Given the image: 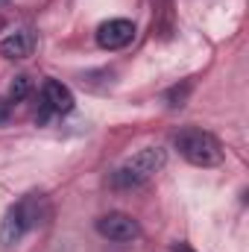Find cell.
<instances>
[{"mask_svg": "<svg viewBox=\"0 0 249 252\" xmlns=\"http://www.w3.org/2000/svg\"><path fill=\"white\" fill-rule=\"evenodd\" d=\"M164 164H167V153H164L161 147H147V150L135 153L129 161H124V164L112 173V185L118 190L141 188V185L150 182Z\"/></svg>", "mask_w": 249, "mask_h": 252, "instance_id": "1", "label": "cell"}, {"mask_svg": "<svg viewBox=\"0 0 249 252\" xmlns=\"http://www.w3.org/2000/svg\"><path fill=\"white\" fill-rule=\"evenodd\" d=\"M173 144H176L179 156L185 161H190L193 167H217L223 161L220 141L211 132H205V129H193V126L190 129H182V132H176Z\"/></svg>", "mask_w": 249, "mask_h": 252, "instance_id": "2", "label": "cell"}, {"mask_svg": "<svg viewBox=\"0 0 249 252\" xmlns=\"http://www.w3.org/2000/svg\"><path fill=\"white\" fill-rule=\"evenodd\" d=\"M38 202L41 199L32 193V196H27L24 202L12 205L3 214V220H0V247H15L32 226H38V217H41Z\"/></svg>", "mask_w": 249, "mask_h": 252, "instance_id": "3", "label": "cell"}, {"mask_svg": "<svg viewBox=\"0 0 249 252\" xmlns=\"http://www.w3.org/2000/svg\"><path fill=\"white\" fill-rule=\"evenodd\" d=\"M97 232L115 244H129L141 235V226L138 220H132L129 214H121V211H112V214H103L97 220Z\"/></svg>", "mask_w": 249, "mask_h": 252, "instance_id": "4", "label": "cell"}, {"mask_svg": "<svg viewBox=\"0 0 249 252\" xmlns=\"http://www.w3.org/2000/svg\"><path fill=\"white\" fill-rule=\"evenodd\" d=\"M132 38H135V24L126 18H112V21L100 24V30H97V44L103 50H124Z\"/></svg>", "mask_w": 249, "mask_h": 252, "instance_id": "5", "label": "cell"}, {"mask_svg": "<svg viewBox=\"0 0 249 252\" xmlns=\"http://www.w3.org/2000/svg\"><path fill=\"white\" fill-rule=\"evenodd\" d=\"M35 50V32L32 30H15L0 41V53L6 59H27Z\"/></svg>", "mask_w": 249, "mask_h": 252, "instance_id": "6", "label": "cell"}, {"mask_svg": "<svg viewBox=\"0 0 249 252\" xmlns=\"http://www.w3.org/2000/svg\"><path fill=\"white\" fill-rule=\"evenodd\" d=\"M44 109H50L53 115H67L73 109V94L70 88L62 85L59 79H47L44 82Z\"/></svg>", "mask_w": 249, "mask_h": 252, "instance_id": "7", "label": "cell"}, {"mask_svg": "<svg viewBox=\"0 0 249 252\" xmlns=\"http://www.w3.org/2000/svg\"><path fill=\"white\" fill-rule=\"evenodd\" d=\"M30 91H32V82H30V76H15L12 79V85H9V103H21V100H27L30 97Z\"/></svg>", "mask_w": 249, "mask_h": 252, "instance_id": "8", "label": "cell"}, {"mask_svg": "<svg viewBox=\"0 0 249 252\" xmlns=\"http://www.w3.org/2000/svg\"><path fill=\"white\" fill-rule=\"evenodd\" d=\"M187 88H190V85H182V88H173V91H170V94H167V100H170V106H173V109H176V106H182V100H185V94H187Z\"/></svg>", "mask_w": 249, "mask_h": 252, "instance_id": "9", "label": "cell"}, {"mask_svg": "<svg viewBox=\"0 0 249 252\" xmlns=\"http://www.w3.org/2000/svg\"><path fill=\"white\" fill-rule=\"evenodd\" d=\"M6 118H9V103H6V100H0V124H3Z\"/></svg>", "mask_w": 249, "mask_h": 252, "instance_id": "10", "label": "cell"}, {"mask_svg": "<svg viewBox=\"0 0 249 252\" xmlns=\"http://www.w3.org/2000/svg\"><path fill=\"white\" fill-rule=\"evenodd\" d=\"M173 252H193L187 244H173Z\"/></svg>", "mask_w": 249, "mask_h": 252, "instance_id": "11", "label": "cell"}, {"mask_svg": "<svg viewBox=\"0 0 249 252\" xmlns=\"http://www.w3.org/2000/svg\"><path fill=\"white\" fill-rule=\"evenodd\" d=\"M0 30H3V18H0Z\"/></svg>", "mask_w": 249, "mask_h": 252, "instance_id": "12", "label": "cell"}]
</instances>
